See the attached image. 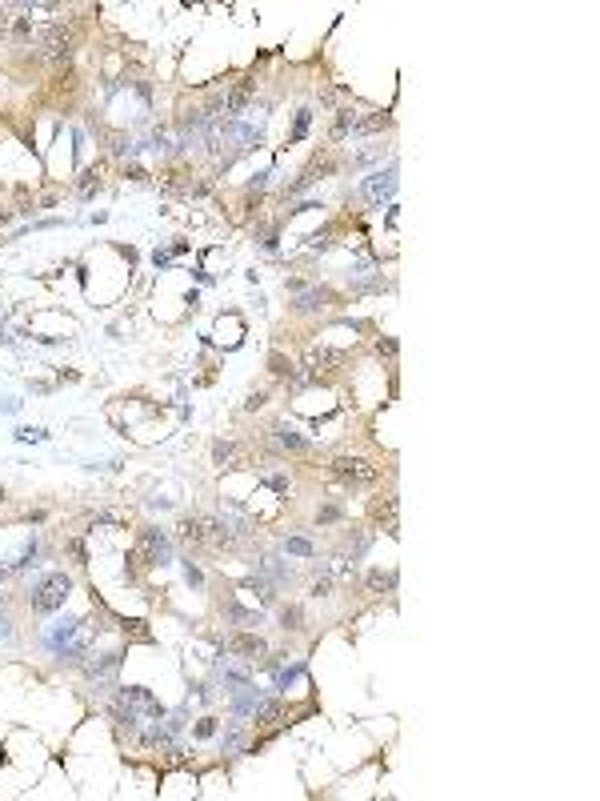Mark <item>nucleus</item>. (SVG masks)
Wrapping results in <instances>:
<instances>
[{
	"mask_svg": "<svg viewBox=\"0 0 600 801\" xmlns=\"http://www.w3.org/2000/svg\"><path fill=\"white\" fill-rule=\"evenodd\" d=\"M69 593H72V577L69 573H45L36 585H32V609L36 613H56V609H65V601H69Z\"/></svg>",
	"mask_w": 600,
	"mask_h": 801,
	"instance_id": "obj_1",
	"label": "nucleus"
},
{
	"mask_svg": "<svg viewBox=\"0 0 600 801\" xmlns=\"http://www.w3.org/2000/svg\"><path fill=\"white\" fill-rule=\"evenodd\" d=\"M332 473H336L345 485H372V481L380 477V469L372 465L369 457H336V461H332Z\"/></svg>",
	"mask_w": 600,
	"mask_h": 801,
	"instance_id": "obj_2",
	"label": "nucleus"
},
{
	"mask_svg": "<svg viewBox=\"0 0 600 801\" xmlns=\"http://www.w3.org/2000/svg\"><path fill=\"white\" fill-rule=\"evenodd\" d=\"M393 192H396V168H380V172H372V177H365L360 181V196L369 201V205H384V201H393Z\"/></svg>",
	"mask_w": 600,
	"mask_h": 801,
	"instance_id": "obj_3",
	"label": "nucleus"
},
{
	"mask_svg": "<svg viewBox=\"0 0 600 801\" xmlns=\"http://www.w3.org/2000/svg\"><path fill=\"white\" fill-rule=\"evenodd\" d=\"M137 553L144 557V565H168V537L161 529H144Z\"/></svg>",
	"mask_w": 600,
	"mask_h": 801,
	"instance_id": "obj_4",
	"label": "nucleus"
},
{
	"mask_svg": "<svg viewBox=\"0 0 600 801\" xmlns=\"http://www.w3.org/2000/svg\"><path fill=\"white\" fill-rule=\"evenodd\" d=\"M41 52L45 56H69V45H72V36H69V28L65 24H48V28H41Z\"/></svg>",
	"mask_w": 600,
	"mask_h": 801,
	"instance_id": "obj_5",
	"label": "nucleus"
},
{
	"mask_svg": "<svg viewBox=\"0 0 600 801\" xmlns=\"http://www.w3.org/2000/svg\"><path fill=\"white\" fill-rule=\"evenodd\" d=\"M229 653L232 657H240V661H260L268 649H264V641L256 633H240V637H232L229 641Z\"/></svg>",
	"mask_w": 600,
	"mask_h": 801,
	"instance_id": "obj_6",
	"label": "nucleus"
},
{
	"mask_svg": "<svg viewBox=\"0 0 600 801\" xmlns=\"http://www.w3.org/2000/svg\"><path fill=\"white\" fill-rule=\"evenodd\" d=\"M120 701L132 709V713H137V709H140V713H148V717H161V713H164L161 701H157L148 689H120Z\"/></svg>",
	"mask_w": 600,
	"mask_h": 801,
	"instance_id": "obj_7",
	"label": "nucleus"
},
{
	"mask_svg": "<svg viewBox=\"0 0 600 801\" xmlns=\"http://www.w3.org/2000/svg\"><path fill=\"white\" fill-rule=\"evenodd\" d=\"M273 441H277L280 449H288V453H308V449H312V441L300 437L292 425H273Z\"/></svg>",
	"mask_w": 600,
	"mask_h": 801,
	"instance_id": "obj_8",
	"label": "nucleus"
},
{
	"mask_svg": "<svg viewBox=\"0 0 600 801\" xmlns=\"http://www.w3.org/2000/svg\"><path fill=\"white\" fill-rule=\"evenodd\" d=\"M336 365H345V353H336V349H308V369L312 373H328Z\"/></svg>",
	"mask_w": 600,
	"mask_h": 801,
	"instance_id": "obj_9",
	"label": "nucleus"
},
{
	"mask_svg": "<svg viewBox=\"0 0 600 801\" xmlns=\"http://www.w3.org/2000/svg\"><path fill=\"white\" fill-rule=\"evenodd\" d=\"M84 669H89V677H96V681H108L116 669H120V653H104V657L89 661Z\"/></svg>",
	"mask_w": 600,
	"mask_h": 801,
	"instance_id": "obj_10",
	"label": "nucleus"
},
{
	"mask_svg": "<svg viewBox=\"0 0 600 801\" xmlns=\"http://www.w3.org/2000/svg\"><path fill=\"white\" fill-rule=\"evenodd\" d=\"M256 569H260V577H264V581H273V585H288V581H292L288 565H280L277 557H264Z\"/></svg>",
	"mask_w": 600,
	"mask_h": 801,
	"instance_id": "obj_11",
	"label": "nucleus"
},
{
	"mask_svg": "<svg viewBox=\"0 0 600 801\" xmlns=\"http://www.w3.org/2000/svg\"><path fill=\"white\" fill-rule=\"evenodd\" d=\"M324 301H328V289H308V293H300L297 297V313H321Z\"/></svg>",
	"mask_w": 600,
	"mask_h": 801,
	"instance_id": "obj_12",
	"label": "nucleus"
},
{
	"mask_svg": "<svg viewBox=\"0 0 600 801\" xmlns=\"http://www.w3.org/2000/svg\"><path fill=\"white\" fill-rule=\"evenodd\" d=\"M224 617H229V621H236V625H249V629H256V625H260V613L240 609L236 601H224Z\"/></svg>",
	"mask_w": 600,
	"mask_h": 801,
	"instance_id": "obj_13",
	"label": "nucleus"
},
{
	"mask_svg": "<svg viewBox=\"0 0 600 801\" xmlns=\"http://www.w3.org/2000/svg\"><path fill=\"white\" fill-rule=\"evenodd\" d=\"M356 120H360V117H356L352 109H341V113H336V124H332V141H345L348 133L356 128Z\"/></svg>",
	"mask_w": 600,
	"mask_h": 801,
	"instance_id": "obj_14",
	"label": "nucleus"
},
{
	"mask_svg": "<svg viewBox=\"0 0 600 801\" xmlns=\"http://www.w3.org/2000/svg\"><path fill=\"white\" fill-rule=\"evenodd\" d=\"M280 717V701H256L253 706V721L256 725H273Z\"/></svg>",
	"mask_w": 600,
	"mask_h": 801,
	"instance_id": "obj_15",
	"label": "nucleus"
},
{
	"mask_svg": "<svg viewBox=\"0 0 600 801\" xmlns=\"http://www.w3.org/2000/svg\"><path fill=\"white\" fill-rule=\"evenodd\" d=\"M284 553H297V557H316V545L308 537H284Z\"/></svg>",
	"mask_w": 600,
	"mask_h": 801,
	"instance_id": "obj_16",
	"label": "nucleus"
},
{
	"mask_svg": "<svg viewBox=\"0 0 600 801\" xmlns=\"http://www.w3.org/2000/svg\"><path fill=\"white\" fill-rule=\"evenodd\" d=\"M393 585H396L393 573H384V569H372L369 573V589L372 593H384V589H393Z\"/></svg>",
	"mask_w": 600,
	"mask_h": 801,
	"instance_id": "obj_17",
	"label": "nucleus"
},
{
	"mask_svg": "<svg viewBox=\"0 0 600 801\" xmlns=\"http://www.w3.org/2000/svg\"><path fill=\"white\" fill-rule=\"evenodd\" d=\"M280 621H284V629H292V633L304 629V625H300V621H304V613H300L297 605H284V609H280Z\"/></svg>",
	"mask_w": 600,
	"mask_h": 801,
	"instance_id": "obj_18",
	"label": "nucleus"
},
{
	"mask_svg": "<svg viewBox=\"0 0 600 801\" xmlns=\"http://www.w3.org/2000/svg\"><path fill=\"white\" fill-rule=\"evenodd\" d=\"M264 485L277 489V493H288V477L284 473H264Z\"/></svg>",
	"mask_w": 600,
	"mask_h": 801,
	"instance_id": "obj_19",
	"label": "nucleus"
},
{
	"mask_svg": "<svg viewBox=\"0 0 600 801\" xmlns=\"http://www.w3.org/2000/svg\"><path fill=\"white\" fill-rule=\"evenodd\" d=\"M316 521H321V525H332V521H341V505H324L321 513H316Z\"/></svg>",
	"mask_w": 600,
	"mask_h": 801,
	"instance_id": "obj_20",
	"label": "nucleus"
},
{
	"mask_svg": "<svg viewBox=\"0 0 600 801\" xmlns=\"http://www.w3.org/2000/svg\"><path fill=\"white\" fill-rule=\"evenodd\" d=\"M308 120H312V113H297V128H292V141H304V133H308Z\"/></svg>",
	"mask_w": 600,
	"mask_h": 801,
	"instance_id": "obj_21",
	"label": "nucleus"
},
{
	"mask_svg": "<svg viewBox=\"0 0 600 801\" xmlns=\"http://www.w3.org/2000/svg\"><path fill=\"white\" fill-rule=\"evenodd\" d=\"M332 593V577H321L316 585H312V597H328Z\"/></svg>",
	"mask_w": 600,
	"mask_h": 801,
	"instance_id": "obj_22",
	"label": "nucleus"
},
{
	"mask_svg": "<svg viewBox=\"0 0 600 801\" xmlns=\"http://www.w3.org/2000/svg\"><path fill=\"white\" fill-rule=\"evenodd\" d=\"M212 457H216V461L224 465V461H229V457H232V445H229V441H220V445L212 449Z\"/></svg>",
	"mask_w": 600,
	"mask_h": 801,
	"instance_id": "obj_23",
	"label": "nucleus"
},
{
	"mask_svg": "<svg viewBox=\"0 0 600 801\" xmlns=\"http://www.w3.org/2000/svg\"><path fill=\"white\" fill-rule=\"evenodd\" d=\"M212 733H216V725H212V717H205V721L196 725V737H212Z\"/></svg>",
	"mask_w": 600,
	"mask_h": 801,
	"instance_id": "obj_24",
	"label": "nucleus"
},
{
	"mask_svg": "<svg viewBox=\"0 0 600 801\" xmlns=\"http://www.w3.org/2000/svg\"><path fill=\"white\" fill-rule=\"evenodd\" d=\"M185 573H188V581H192V585H200V569L192 565V561H188V565H185Z\"/></svg>",
	"mask_w": 600,
	"mask_h": 801,
	"instance_id": "obj_25",
	"label": "nucleus"
},
{
	"mask_svg": "<svg viewBox=\"0 0 600 801\" xmlns=\"http://www.w3.org/2000/svg\"><path fill=\"white\" fill-rule=\"evenodd\" d=\"M0 641H12V629H8V617H0Z\"/></svg>",
	"mask_w": 600,
	"mask_h": 801,
	"instance_id": "obj_26",
	"label": "nucleus"
}]
</instances>
